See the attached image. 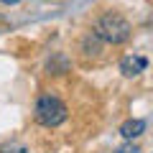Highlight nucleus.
Here are the masks:
<instances>
[{
	"label": "nucleus",
	"mask_w": 153,
	"mask_h": 153,
	"mask_svg": "<svg viewBox=\"0 0 153 153\" xmlns=\"http://www.w3.org/2000/svg\"><path fill=\"white\" fill-rule=\"evenodd\" d=\"M133 28L120 13H105L97 23H94V36L107 41V44H125L130 38Z\"/></svg>",
	"instance_id": "1"
},
{
	"label": "nucleus",
	"mask_w": 153,
	"mask_h": 153,
	"mask_svg": "<svg viewBox=\"0 0 153 153\" xmlns=\"http://www.w3.org/2000/svg\"><path fill=\"white\" fill-rule=\"evenodd\" d=\"M66 117H69L66 105L61 102L59 97H54V94L38 97V102H36V120L44 128H56V125H61Z\"/></svg>",
	"instance_id": "2"
},
{
	"label": "nucleus",
	"mask_w": 153,
	"mask_h": 153,
	"mask_svg": "<svg viewBox=\"0 0 153 153\" xmlns=\"http://www.w3.org/2000/svg\"><path fill=\"white\" fill-rule=\"evenodd\" d=\"M146 66H148V61L143 59V56H125V59L120 61V71H123L125 76H135V74H140Z\"/></svg>",
	"instance_id": "3"
},
{
	"label": "nucleus",
	"mask_w": 153,
	"mask_h": 153,
	"mask_svg": "<svg viewBox=\"0 0 153 153\" xmlns=\"http://www.w3.org/2000/svg\"><path fill=\"white\" fill-rule=\"evenodd\" d=\"M146 133V123L143 120H125L120 125V135L125 138V140H135L138 135H143Z\"/></svg>",
	"instance_id": "4"
},
{
	"label": "nucleus",
	"mask_w": 153,
	"mask_h": 153,
	"mask_svg": "<svg viewBox=\"0 0 153 153\" xmlns=\"http://www.w3.org/2000/svg\"><path fill=\"white\" fill-rule=\"evenodd\" d=\"M0 153H31L26 146H21V143H5V146L0 148Z\"/></svg>",
	"instance_id": "5"
},
{
	"label": "nucleus",
	"mask_w": 153,
	"mask_h": 153,
	"mask_svg": "<svg viewBox=\"0 0 153 153\" xmlns=\"http://www.w3.org/2000/svg\"><path fill=\"white\" fill-rule=\"evenodd\" d=\"M117 153H138V148L135 146H125V148H120Z\"/></svg>",
	"instance_id": "6"
},
{
	"label": "nucleus",
	"mask_w": 153,
	"mask_h": 153,
	"mask_svg": "<svg viewBox=\"0 0 153 153\" xmlns=\"http://www.w3.org/2000/svg\"><path fill=\"white\" fill-rule=\"evenodd\" d=\"M0 3H5V5H16L18 0H0Z\"/></svg>",
	"instance_id": "7"
}]
</instances>
